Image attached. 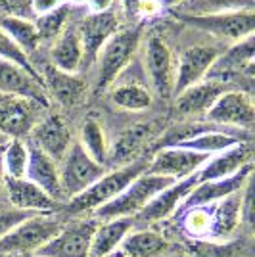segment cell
<instances>
[{
  "label": "cell",
  "instance_id": "cell-1",
  "mask_svg": "<svg viewBox=\"0 0 255 257\" xmlns=\"http://www.w3.org/2000/svg\"><path fill=\"white\" fill-rule=\"evenodd\" d=\"M146 169H148V160H135L127 165L115 167L113 171H106L85 192L69 200L67 211L71 215H83L86 211L94 213L98 207L109 204L113 198H117L135 179L144 175Z\"/></svg>",
  "mask_w": 255,
  "mask_h": 257
},
{
  "label": "cell",
  "instance_id": "cell-2",
  "mask_svg": "<svg viewBox=\"0 0 255 257\" xmlns=\"http://www.w3.org/2000/svg\"><path fill=\"white\" fill-rule=\"evenodd\" d=\"M173 179L160 177V175H150L144 173L139 179L129 184L117 198H113L109 204L98 207L94 211V221H109V219H121V217H137V215L156 198L161 190L171 186Z\"/></svg>",
  "mask_w": 255,
  "mask_h": 257
},
{
  "label": "cell",
  "instance_id": "cell-3",
  "mask_svg": "<svg viewBox=\"0 0 255 257\" xmlns=\"http://www.w3.org/2000/svg\"><path fill=\"white\" fill-rule=\"evenodd\" d=\"M140 27H127L119 31L107 41L98 52V79L96 92H104L117 81L123 69L131 64L133 56L140 46Z\"/></svg>",
  "mask_w": 255,
  "mask_h": 257
},
{
  "label": "cell",
  "instance_id": "cell-4",
  "mask_svg": "<svg viewBox=\"0 0 255 257\" xmlns=\"http://www.w3.org/2000/svg\"><path fill=\"white\" fill-rule=\"evenodd\" d=\"M62 225L64 223L50 213L31 215L0 240V257L37 253L60 232Z\"/></svg>",
  "mask_w": 255,
  "mask_h": 257
},
{
  "label": "cell",
  "instance_id": "cell-5",
  "mask_svg": "<svg viewBox=\"0 0 255 257\" xmlns=\"http://www.w3.org/2000/svg\"><path fill=\"white\" fill-rule=\"evenodd\" d=\"M104 173H106V167L92 160L79 142H73L64 156V160L60 161V186H62L64 200L69 202L79 194H83Z\"/></svg>",
  "mask_w": 255,
  "mask_h": 257
},
{
  "label": "cell",
  "instance_id": "cell-6",
  "mask_svg": "<svg viewBox=\"0 0 255 257\" xmlns=\"http://www.w3.org/2000/svg\"><path fill=\"white\" fill-rule=\"evenodd\" d=\"M182 22H186L192 27H198L202 31H207L228 41H242L245 37L253 35L255 16L253 8L234 12H211V14H196V16H179Z\"/></svg>",
  "mask_w": 255,
  "mask_h": 257
},
{
  "label": "cell",
  "instance_id": "cell-7",
  "mask_svg": "<svg viewBox=\"0 0 255 257\" xmlns=\"http://www.w3.org/2000/svg\"><path fill=\"white\" fill-rule=\"evenodd\" d=\"M43 109L46 107L29 98L0 94V135L8 140H23L43 117Z\"/></svg>",
  "mask_w": 255,
  "mask_h": 257
},
{
  "label": "cell",
  "instance_id": "cell-8",
  "mask_svg": "<svg viewBox=\"0 0 255 257\" xmlns=\"http://www.w3.org/2000/svg\"><path fill=\"white\" fill-rule=\"evenodd\" d=\"M98 221L83 219L62 225L60 232L44 244L35 257H90V244Z\"/></svg>",
  "mask_w": 255,
  "mask_h": 257
},
{
  "label": "cell",
  "instance_id": "cell-9",
  "mask_svg": "<svg viewBox=\"0 0 255 257\" xmlns=\"http://www.w3.org/2000/svg\"><path fill=\"white\" fill-rule=\"evenodd\" d=\"M211 156L177 148V146H165L152 158V161H148L146 173L169 177L173 181H181V179H186V177L200 171V167Z\"/></svg>",
  "mask_w": 255,
  "mask_h": 257
},
{
  "label": "cell",
  "instance_id": "cell-10",
  "mask_svg": "<svg viewBox=\"0 0 255 257\" xmlns=\"http://www.w3.org/2000/svg\"><path fill=\"white\" fill-rule=\"evenodd\" d=\"M205 119L215 125L251 128L255 121L253 100L242 90H226L213 102L205 113Z\"/></svg>",
  "mask_w": 255,
  "mask_h": 257
},
{
  "label": "cell",
  "instance_id": "cell-11",
  "mask_svg": "<svg viewBox=\"0 0 255 257\" xmlns=\"http://www.w3.org/2000/svg\"><path fill=\"white\" fill-rule=\"evenodd\" d=\"M251 173H253V163L242 167L238 173H234V175L226 177V179L198 182L192 188V192L184 198L181 207L182 209H192V207H205V205L217 204V202H221L224 198L240 192L247 184V181L251 179Z\"/></svg>",
  "mask_w": 255,
  "mask_h": 257
},
{
  "label": "cell",
  "instance_id": "cell-12",
  "mask_svg": "<svg viewBox=\"0 0 255 257\" xmlns=\"http://www.w3.org/2000/svg\"><path fill=\"white\" fill-rule=\"evenodd\" d=\"M33 146L44 152L56 163L64 160V156L73 144L71 131L67 127L65 119L60 113H48L39 119V123L31 131Z\"/></svg>",
  "mask_w": 255,
  "mask_h": 257
},
{
  "label": "cell",
  "instance_id": "cell-13",
  "mask_svg": "<svg viewBox=\"0 0 255 257\" xmlns=\"http://www.w3.org/2000/svg\"><path fill=\"white\" fill-rule=\"evenodd\" d=\"M219 56V50L213 46H205V44H198V46H190L181 54L179 64L175 67V85H173V92L179 94L184 88L196 85L203 81L211 65L215 64Z\"/></svg>",
  "mask_w": 255,
  "mask_h": 257
},
{
  "label": "cell",
  "instance_id": "cell-14",
  "mask_svg": "<svg viewBox=\"0 0 255 257\" xmlns=\"http://www.w3.org/2000/svg\"><path fill=\"white\" fill-rule=\"evenodd\" d=\"M146 69L154 90L160 96L167 98L175 85V62L173 52L165 39L160 35H152L146 44Z\"/></svg>",
  "mask_w": 255,
  "mask_h": 257
},
{
  "label": "cell",
  "instance_id": "cell-15",
  "mask_svg": "<svg viewBox=\"0 0 255 257\" xmlns=\"http://www.w3.org/2000/svg\"><path fill=\"white\" fill-rule=\"evenodd\" d=\"M41 79L48 98H54L60 106L77 107L86 100L88 85L77 73H65L54 65H44Z\"/></svg>",
  "mask_w": 255,
  "mask_h": 257
},
{
  "label": "cell",
  "instance_id": "cell-16",
  "mask_svg": "<svg viewBox=\"0 0 255 257\" xmlns=\"http://www.w3.org/2000/svg\"><path fill=\"white\" fill-rule=\"evenodd\" d=\"M0 94L29 98L44 107L50 106V98L44 90L43 81L6 60H0Z\"/></svg>",
  "mask_w": 255,
  "mask_h": 257
},
{
  "label": "cell",
  "instance_id": "cell-17",
  "mask_svg": "<svg viewBox=\"0 0 255 257\" xmlns=\"http://www.w3.org/2000/svg\"><path fill=\"white\" fill-rule=\"evenodd\" d=\"M198 182H200L198 181V173H194V175L186 177V179L173 182L165 190H161L156 198H152V202L133 219L140 221V223H158V221L167 219V217H171L181 207L184 198L192 192V188Z\"/></svg>",
  "mask_w": 255,
  "mask_h": 257
},
{
  "label": "cell",
  "instance_id": "cell-18",
  "mask_svg": "<svg viewBox=\"0 0 255 257\" xmlns=\"http://www.w3.org/2000/svg\"><path fill=\"white\" fill-rule=\"evenodd\" d=\"M160 131V125L156 121L137 123L133 127L125 128L111 144L107 152V163H113L117 167L127 165L131 161L139 160V154L144 150V146L156 137Z\"/></svg>",
  "mask_w": 255,
  "mask_h": 257
},
{
  "label": "cell",
  "instance_id": "cell-19",
  "mask_svg": "<svg viewBox=\"0 0 255 257\" xmlns=\"http://www.w3.org/2000/svg\"><path fill=\"white\" fill-rule=\"evenodd\" d=\"M121 29L119 18L113 12H102V14H90L77 27V33L81 37V44L85 50V62L90 64L98 58V52L102 46Z\"/></svg>",
  "mask_w": 255,
  "mask_h": 257
},
{
  "label": "cell",
  "instance_id": "cell-20",
  "mask_svg": "<svg viewBox=\"0 0 255 257\" xmlns=\"http://www.w3.org/2000/svg\"><path fill=\"white\" fill-rule=\"evenodd\" d=\"M249 163H253V150H251L249 140H242L236 146L224 152H219L205 161L198 171V181L205 182L226 179Z\"/></svg>",
  "mask_w": 255,
  "mask_h": 257
},
{
  "label": "cell",
  "instance_id": "cell-21",
  "mask_svg": "<svg viewBox=\"0 0 255 257\" xmlns=\"http://www.w3.org/2000/svg\"><path fill=\"white\" fill-rule=\"evenodd\" d=\"M226 90H228V83L217 81V79H203L179 92L175 107L181 115H186V117L200 115V113L205 115L207 109L213 106V102Z\"/></svg>",
  "mask_w": 255,
  "mask_h": 257
},
{
  "label": "cell",
  "instance_id": "cell-22",
  "mask_svg": "<svg viewBox=\"0 0 255 257\" xmlns=\"http://www.w3.org/2000/svg\"><path fill=\"white\" fill-rule=\"evenodd\" d=\"M25 179L37 184L56 204L64 202V194L60 186V163H56L52 158H48L44 152L35 146H29V163H27Z\"/></svg>",
  "mask_w": 255,
  "mask_h": 257
},
{
  "label": "cell",
  "instance_id": "cell-23",
  "mask_svg": "<svg viewBox=\"0 0 255 257\" xmlns=\"http://www.w3.org/2000/svg\"><path fill=\"white\" fill-rule=\"evenodd\" d=\"M4 188L8 192L12 207L29 211V213H50L56 207V202L48 194H44L37 184L27 179H8L4 177Z\"/></svg>",
  "mask_w": 255,
  "mask_h": 257
},
{
  "label": "cell",
  "instance_id": "cell-24",
  "mask_svg": "<svg viewBox=\"0 0 255 257\" xmlns=\"http://www.w3.org/2000/svg\"><path fill=\"white\" fill-rule=\"evenodd\" d=\"M251 67H253V35L234 43L232 48L226 50L223 56L219 54L205 79H217L228 83L230 75L240 73L242 69L251 71Z\"/></svg>",
  "mask_w": 255,
  "mask_h": 257
},
{
  "label": "cell",
  "instance_id": "cell-25",
  "mask_svg": "<svg viewBox=\"0 0 255 257\" xmlns=\"http://www.w3.org/2000/svg\"><path fill=\"white\" fill-rule=\"evenodd\" d=\"M133 226H135L133 217L98 221L92 234V244H90V257H109L119 249L121 242L133 230Z\"/></svg>",
  "mask_w": 255,
  "mask_h": 257
},
{
  "label": "cell",
  "instance_id": "cell-26",
  "mask_svg": "<svg viewBox=\"0 0 255 257\" xmlns=\"http://www.w3.org/2000/svg\"><path fill=\"white\" fill-rule=\"evenodd\" d=\"M52 65L65 73H77L85 64V50L77 27H67L52 44Z\"/></svg>",
  "mask_w": 255,
  "mask_h": 257
},
{
  "label": "cell",
  "instance_id": "cell-27",
  "mask_svg": "<svg viewBox=\"0 0 255 257\" xmlns=\"http://www.w3.org/2000/svg\"><path fill=\"white\" fill-rule=\"evenodd\" d=\"M242 190L224 198L221 202H217V204H213V223L209 238H213V240H230V236L236 232V228L242 223V219H240Z\"/></svg>",
  "mask_w": 255,
  "mask_h": 257
},
{
  "label": "cell",
  "instance_id": "cell-28",
  "mask_svg": "<svg viewBox=\"0 0 255 257\" xmlns=\"http://www.w3.org/2000/svg\"><path fill=\"white\" fill-rule=\"evenodd\" d=\"M121 253L125 257H158L169 249L165 236L152 228L131 230L121 242Z\"/></svg>",
  "mask_w": 255,
  "mask_h": 257
},
{
  "label": "cell",
  "instance_id": "cell-29",
  "mask_svg": "<svg viewBox=\"0 0 255 257\" xmlns=\"http://www.w3.org/2000/svg\"><path fill=\"white\" fill-rule=\"evenodd\" d=\"M0 29L6 33L27 56L33 54L41 46L39 31H37V27H35V22L29 20V18L4 16V18H0Z\"/></svg>",
  "mask_w": 255,
  "mask_h": 257
},
{
  "label": "cell",
  "instance_id": "cell-30",
  "mask_svg": "<svg viewBox=\"0 0 255 257\" xmlns=\"http://www.w3.org/2000/svg\"><path fill=\"white\" fill-rule=\"evenodd\" d=\"M79 144L83 146V150L98 161L100 165L106 167L107 163V152H109V142L106 139V133L102 123L96 117H86L79 131Z\"/></svg>",
  "mask_w": 255,
  "mask_h": 257
},
{
  "label": "cell",
  "instance_id": "cell-31",
  "mask_svg": "<svg viewBox=\"0 0 255 257\" xmlns=\"http://www.w3.org/2000/svg\"><path fill=\"white\" fill-rule=\"evenodd\" d=\"M109 98L117 107L125 111H144L152 106V92L139 83H123L111 86Z\"/></svg>",
  "mask_w": 255,
  "mask_h": 257
},
{
  "label": "cell",
  "instance_id": "cell-32",
  "mask_svg": "<svg viewBox=\"0 0 255 257\" xmlns=\"http://www.w3.org/2000/svg\"><path fill=\"white\" fill-rule=\"evenodd\" d=\"M4 177L8 179H25L27 163H29V144L20 139H12L0 150Z\"/></svg>",
  "mask_w": 255,
  "mask_h": 257
},
{
  "label": "cell",
  "instance_id": "cell-33",
  "mask_svg": "<svg viewBox=\"0 0 255 257\" xmlns=\"http://www.w3.org/2000/svg\"><path fill=\"white\" fill-rule=\"evenodd\" d=\"M69 16H71L69 4H64V6L48 12V14H44V16H37L35 27H37L39 37H41V44L54 43V41L69 27Z\"/></svg>",
  "mask_w": 255,
  "mask_h": 257
},
{
  "label": "cell",
  "instance_id": "cell-34",
  "mask_svg": "<svg viewBox=\"0 0 255 257\" xmlns=\"http://www.w3.org/2000/svg\"><path fill=\"white\" fill-rule=\"evenodd\" d=\"M213 205L184 209L182 215V230L190 236V240H202L211 236Z\"/></svg>",
  "mask_w": 255,
  "mask_h": 257
},
{
  "label": "cell",
  "instance_id": "cell-35",
  "mask_svg": "<svg viewBox=\"0 0 255 257\" xmlns=\"http://www.w3.org/2000/svg\"><path fill=\"white\" fill-rule=\"evenodd\" d=\"M236 242L232 240H190L186 244V255L188 257H236Z\"/></svg>",
  "mask_w": 255,
  "mask_h": 257
},
{
  "label": "cell",
  "instance_id": "cell-36",
  "mask_svg": "<svg viewBox=\"0 0 255 257\" xmlns=\"http://www.w3.org/2000/svg\"><path fill=\"white\" fill-rule=\"evenodd\" d=\"M0 60H6V62H12V64L20 65L27 73H31L33 77H39V79H41V73L35 69V65H33L31 60H29V56L23 52L22 48L14 43L2 29H0ZM41 81H43V79H41Z\"/></svg>",
  "mask_w": 255,
  "mask_h": 257
},
{
  "label": "cell",
  "instance_id": "cell-37",
  "mask_svg": "<svg viewBox=\"0 0 255 257\" xmlns=\"http://www.w3.org/2000/svg\"><path fill=\"white\" fill-rule=\"evenodd\" d=\"M31 215L37 213L22 211V209H16V207H0V240L8 234L10 230H14L22 221L29 219Z\"/></svg>",
  "mask_w": 255,
  "mask_h": 257
},
{
  "label": "cell",
  "instance_id": "cell-38",
  "mask_svg": "<svg viewBox=\"0 0 255 257\" xmlns=\"http://www.w3.org/2000/svg\"><path fill=\"white\" fill-rule=\"evenodd\" d=\"M0 8L6 12V16L29 18L31 20V0H0Z\"/></svg>",
  "mask_w": 255,
  "mask_h": 257
},
{
  "label": "cell",
  "instance_id": "cell-39",
  "mask_svg": "<svg viewBox=\"0 0 255 257\" xmlns=\"http://www.w3.org/2000/svg\"><path fill=\"white\" fill-rule=\"evenodd\" d=\"M219 12H234L253 8V0H207Z\"/></svg>",
  "mask_w": 255,
  "mask_h": 257
},
{
  "label": "cell",
  "instance_id": "cell-40",
  "mask_svg": "<svg viewBox=\"0 0 255 257\" xmlns=\"http://www.w3.org/2000/svg\"><path fill=\"white\" fill-rule=\"evenodd\" d=\"M64 4H69V2L67 0H31V10L35 16H44Z\"/></svg>",
  "mask_w": 255,
  "mask_h": 257
},
{
  "label": "cell",
  "instance_id": "cell-41",
  "mask_svg": "<svg viewBox=\"0 0 255 257\" xmlns=\"http://www.w3.org/2000/svg\"><path fill=\"white\" fill-rule=\"evenodd\" d=\"M92 14H102V12H109L111 6L115 4V0H86Z\"/></svg>",
  "mask_w": 255,
  "mask_h": 257
},
{
  "label": "cell",
  "instance_id": "cell-42",
  "mask_svg": "<svg viewBox=\"0 0 255 257\" xmlns=\"http://www.w3.org/2000/svg\"><path fill=\"white\" fill-rule=\"evenodd\" d=\"M144 0H125V12H127L129 20L140 18V6Z\"/></svg>",
  "mask_w": 255,
  "mask_h": 257
},
{
  "label": "cell",
  "instance_id": "cell-43",
  "mask_svg": "<svg viewBox=\"0 0 255 257\" xmlns=\"http://www.w3.org/2000/svg\"><path fill=\"white\" fill-rule=\"evenodd\" d=\"M184 0H160L161 6H177V4H181Z\"/></svg>",
  "mask_w": 255,
  "mask_h": 257
},
{
  "label": "cell",
  "instance_id": "cell-44",
  "mask_svg": "<svg viewBox=\"0 0 255 257\" xmlns=\"http://www.w3.org/2000/svg\"><path fill=\"white\" fill-rule=\"evenodd\" d=\"M4 186V169H2V158H0V188Z\"/></svg>",
  "mask_w": 255,
  "mask_h": 257
},
{
  "label": "cell",
  "instance_id": "cell-45",
  "mask_svg": "<svg viewBox=\"0 0 255 257\" xmlns=\"http://www.w3.org/2000/svg\"><path fill=\"white\" fill-rule=\"evenodd\" d=\"M6 142H8V139H4V137H2V135H0V150H2V148H4V144H6Z\"/></svg>",
  "mask_w": 255,
  "mask_h": 257
},
{
  "label": "cell",
  "instance_id": "cell-46",
  "mask_svg": "<svg viewBox=\"0 0 255 257\" xmlns=\"http://www.w3.org/2000/svg\"><path fill=\"white\" fill-rule=\"evenodd\" d=\"M171 257H188V255H186V251H182V253H175V255H171Z\"/></svg>",
  "mask_w": 255,
  "mask_h": 257
},
{
  "label": "cell",
  "instance_id": "cell-47",
  "mask_svg": "<svg viewBox=\"0 0 255 257\" xmlns=\"http://www.w3.org/2000/svg\"><path fill=\"white\" fill-rule=\"evenodd\" d=\"M69 2V0H67ZM71 2H86V0H71Z\"/></svg>",
  "mask_w": 255,
  "mask_h": 257
}]
</instances>
